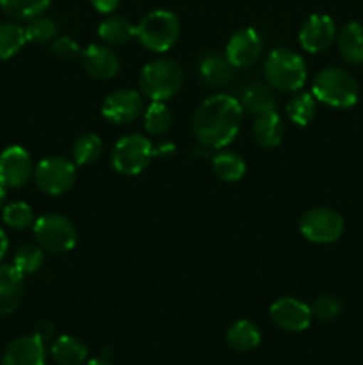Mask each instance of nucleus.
<instances>
[{
    "mask_svg": "<svg viewBox=\"0 0 363 365\" xmlns=\"http://www.w3.org/2000/svg\"><path fill=\"white\" fill-rule=\"evenodd\" d=\"M242 116L244 109L235 96L217 93L198 106L192 116V134L203 148L223 150L237 138Z\"/></svg>",
    "mask_w": 363,
    "mask_h": 365,
    "instance_id": "nucleus-1",
    "label": "nucleus"
},
{
    "mask_svg": "<svg viewBox=\"0 0 363 365\" xmlns=\"http://www.w3.org/2000/svg\"><path fill=\"white\" fill-rule=\"evenodd\" d=\"M184 70L169 57H157L142 66L139 73V89L152 102H167L182 89Z\"/></svg>",
    "mask_w": 363,
    "mask_h": 365,
    "instance_id": "nucleus-2",
    "label": "nucleus"
},
{
    "mask_svg": "<svg viewBox=\"0 0 363 365\" xmlns=\"http://www.w3.org/2000/svg\"><path fill=\"white\" fill-rule=\"evenodd\" d=\"M267 84L281 93L301 91L308 78V68L301 53L290 48H274L263 63Z\"/></svg>",
    "mask_w": 363,
    "mask_h": 365,
    "instance_id": "nucleus-3",
    "label": "nucleus"
},
{
    "mask_svg": "<svg viewBox=\"0 0 363 365\" xmlns=\"http://www.w3.org/2000/svg\"><path fill=\"white\" fill-rule=\"evenodd\" d=\"M312 93L317 102L324 106L333 109H349L358 102L359 88L356 78L347 70L327 66L313 77Z\"/></svg>",
    "mask_w": 363,
    "mask_h": 365,
    "instance_id": "nucleus-4",
    "label": "nucleus"
},
{
    "mask_svg": "<svg viewBox=\"0 0 363 365\" xmlns=\"http://www.w3.org/2000/svg\"><path fill=\"white\" fill-rule=\"evenodd\" d=\"M180 18L167 9L149 11L135 25V38L149 52H169L180 39Z\"/></svg>",
    "mask_w": 363,
    "mask_h": 365,
    "instance_id": "nucleus-5",
    "label": "nucleus"
},
{
    "mask_svg": "<svg viewBox=\"0 0 363 365\" xmlns=\"http://www.w3.org/2000/svg\"><path fill=\"white\" fill-rule=\"evenodd\" d=\"M36 242L45 252L68 253L77 246L78 232L70 217L63 214H45L34 221Z\"/></svg>",
    "mask_w": 363,
    "mask_h": 365,
    "instance_id": "nucleus-6",
    "label": "nucleus"
},
{
    "mask_svg": "<svg viewBox=\"0 0 363 365\" xmlns=\"http://www.w3.org/2000/svg\"><path fill=\"white\" fill-rule=\"evenodd\" d=\"M153 159V145L148 138L141 134L123 135L114 145L110 153L112 168L121 175L134 177L142 173Z\"/></svg>",
    "mask_w": 363,
    "mask_h": 365,
    "instance_id": "nucleus-7",
    "label": "nucleus"
},
{
    "mask_svg": "<svg viewBox=\"0 0 363 365\" xmlns=\"http://www.w3.org/2000/svg\"><path fill=\"white\" fill-rule=\"evenodd\" d=\"M32 178L41 192L48 196H60L70 191L77 182V166L66 157H46L36 164Z\"/></svg>",
    "mask_w": 363,
    "mask_h": 365,
    "instance_id": "nucleus-8",
    "label": "nucleus"
},
{
    "mask_svg": "<svg viewBox=\"0 0 363 365\" xmlns=\"http://www.w3.org/2000/svg\"><path fill=\"white\" fill-rule=\"evenodd\" d=\"M344 217L330 207H313L299 220V232L313 245H331L344 234Z\"/></svg>",
    "mask_w": 363,
    "mask_h": 365,
    "instance_id": "nucleus-9",
    "label": "nucleus"
},
{
    "mask_svg": "<svg viewBox=\"0 0 363 365\" xmlns=\"http://www.w3.org/2000/svg\"><path fill=\"white\" fill-rule=\"evenodd\" d=\"M144 113L142 93L135 89H117L109 93L102 103V116L112 125L134 123Z\"/></svg>",
    "mask_w": 363,
    "mask_h": 365,
    "instance_id": "nucleus-10",
    "label": "nucleus"
},
{
    "mask_svg": "<svg viewBox=\"0 0 363 365\" xmlns=\"http://www.w3.org/2000/svg\"><path fill=\"white\" fill-rule=\"evenodd\" d=\"M263 52L262 36L258 34L256 29L246 27L241 31L233 32L231 38L228 39L224 56L230 61L235 70H248L256 61L260 59Z\"/></svg>",
    "mask_w": 363,
    "mask_h": 365,
    "instance_id": "nucleus-11",
    "label": "nucleus"
},
{
    "mask_svg": "<svg viewBox=\"0 0 363 365\" xmlns=\"http://www.w3.org/2000/svg\"><path fill=\"white\" fill-rule=\"evenodd\" d=\"M31 153L21 146H7L0 153V184L6 189H20L34 177Z\"/></svg>",
    "mask_w": 363,
    "mask_h": 365,
    "instance_id": "nucleus-12",
    "label": "nucleus"
},
{
    "mask_svg": "<svg viewBox=\"0 0 363 365\" xmlns=\"http://www.w3.org/2000/svg\"><path fill=\"white\" fill-rule=\"evenodd\" d=\"M269 316L280 330L290 331V334L305 331L313 319L310 305H306L301 299L292 298V296L278 298L270 305Z\"/></svg>",
    "mask_w": 363,
    "mask_h": 365,
    "instance_id": "nucleus-13",
    "label": "nucleus"
},
{
    "mask_svg": "<svg viewBox=\"0 0 363 365\" xmlns=\"http://www.w3.org/2000/svg\"><path fill=\"white\" fill-rule=\"evenodd\" d=\"M337 39V25L330 14H312L299 29V45L305 52L319 53L330 48Z\"/></svg>",
    "mask_w": 363,
    "mask_h": 365,
    "instance_id": "nucleus-14",
    "label": "nucleus"
},
{
    "mask_svg": "<svg viewBox=\"0 0 363 365\" xmlns=\"http://www.w3.org/2000/svg\"><path fill=\"white\" fill-rule=\"evenodd\" d=\"M82 68L96 81H110L120 73V56L109 45H89L80 53Z\"/></svg>",
    "mask_w": 363,
    "mask_h": 365,
    "instance_id": "nucleus-15",
    "label": "nucleus"
},
{
    "mask_svg": "<svg viewBox=\"0 0 363 365\" xmlns=\"http://www.w3.org/2000/svg\"><path fill=\"white\" fill-rule=\"evenodd\" d=\"M46 344L34 334L23 335L7 344L2 355V365H45Z\"/></svg>",
    "mask_w": 363,
    "mask_h": 365,
    "instance_id": "nucleus-16",
    "label": "nucleus"
},
{
    "mask_svg": "<svg viewBox=\"0 0 363 365\" xmlns=\"http://www.w3.org/2000/svg\"><path fill=\"white\" fill-rule=\"evenodd\" d=\"M235 68L231 66L226 56L219 52H205L199 57L198 75L199 81L210 89H221L233 81Z\"/></svg>",
    "mask_w": 363,
    "mask_h": 365,
    "instance_id": "nucleus-17",
    "label": "nucleus"
},
{
    "mask_svg": "<svg viewBox=\"0 0 363 365\" xmlns=\"http://www.w3.org/2000/svg\"><path fill=\"white\" fill-rule=\"evenodd\" d=\"M238 102H241L244 113L260 116L265 113H274L278 109V98L274 89L265 82L253 81L248 82L238 91Z\"/></svg>",
    "mask_w": 363,
    "mask_h": 365,
    "instance_id": "nucleus-18",
    "label": "nucleus"
},
{
    "mask_svg": "<svg viewBox=\"0 0 363 365\" xmlns=\"http://www.w3.org/2000/svg\"><path fill=\"white\" fill-rule=\"evenodd\" d=\"M23 274L13 264H0V316H9L23 299Z\"/></svg>",
    "mask_w": 363,
    "mask_h": 365,
    "instance_id": "nucleus-19",
    "label": "nucleus"
},
{
    "mask_svg": "<svg viewBox=\"0 0 363 365\" xmlns=\"http://www.w3.org/2000/svg\"><path fill=\"white\" fill-rule=\"evenodd\" d=\"M337 45L340 57L347 64H363V24L349 21L337 32Z\"/></svg>",
    "mask_w": 363,
    "mask_h": 365,
    "instance_id": "nucleus-20",
    "label": "nucleus"
},
{
    "mask_svg": "<svg viewBox=\"0 0 363 365\" xmlns=\"http://www.w3.org/2000/svg\"><path fill=\"white\" fill-rule=\"evenodd\" d=\"M283 120L276 110L256 116L255 123H253V139H255L256 145L262 146V148H276L283 141Z\"/></svg>",
    "mask_w": 363,
    "mask_h": 365,
    "instance_id": "nucleus-21",
    "label": "nucleus"
},
{
    "mask_svg": "<svg viewBox=\"0 0 363 365\" xmlns=\"http://www.w3.org/2000/svg\"><path fill=\"white\" fill-rule=\"evenodd\" d=\"M88 355V346L73 335H60L50 344V356L57 365H82Z\"/></svg>",
    "mask_w": 363,
    "mask_h": 365,
    "instance_id": "nucleus-22",
    "label": "nucleus"
},
{
    "mask_svg": "<svg viewBox=\"0 0 363 365\" xmlns=\"http://www.w3.org/2000/svg\"><path fill=\"white\" fill-rule=\"evenodd\" d=\"M262 342V331L258 324L249 319H238L226 330V344L233 351L248 353L258 348Z\"/></svg>",
    "mask_w": 363,
    "mask_h": 365,
    "instance_id": "nucleus-23",
    "label": "nucleus"
},
{
    "mask_svg": "<svg viewBox=\"0 0 363 365\" xmlns=\"http://www.w3.org/2000/svg\"><path fill=\"white\" fill-rule=\"evenodd\" d=\"M98 38L103 45L121 46L135 38V25L128 18L110 14L98 25Z\"/></svg>",
    "mask_w": 363,
    "mask_h": 365,
    "instance_id": "nucleus-24",
    "label": "nucleus"
},
{
    "mask_svg": "<svg viewBox=\"0 0 363 365\" xmlns=\"http://www.w3.org/2000/svg\"><path fill=\"white\" fill-rule=\"evenodd\" d=\"M212 171L219 180L233 184L244 178L246 175V160L238 153L221 150L219 153L212 157Z\"/></svg>",
    "mask_w": 363,
    "mask_h": 365,
    "instance_id": "nucleus-25",
    "label": "nucleus"
},
{
    "mask_svg": "<svg viewBox=\"0 0 363 365\" xmlns=\"http://www.w3.org/2000/svg\"><path fill=\"white\" fill-rule=\"evenodd\" d=\"M103 153V143L98 134L93 132H85L75 139L73 146H71V160L77 168L91 166L96 160L102 157Z\"/></svg>",
    "mask_w": 363,
    "mask_h": 365,
    "instance_id": "nucleus-26",
    "label": "nucleus"
},
{
    "mask_svg": "<svg viewBox=\"0 0 363 365\" xmlns=\"http://www.w3.org/2000/svg\"><path fill=\"white\" fill-rule=\"evenodd\" d=\"M285 113L292 123L306 127L312 123L317 114V98L313 96V93L295 91L285 106Z\"/></svg>",
    "mask_w": 363,
    "mask_h": 365,
    "instance_id": "nucleus-27",
    "label": "nucleus"
},
{
    "mask_svg": "<svg viewBox=\"0 0 363 365\" xmlns=\"http://www.w3.org/2000/svg\"><path fill=\"white\" fill-rule=\"evenodd\" d=\"M27 41L25 27L18 25L16 21H2L0 24V59L7 61L20 53Z\"/></svg>",
    "mask_w": 363,
    "mask_h": 365,
    "instance_id": "nucleus-28",
    "label": "nucleus"
},
{
    "mask_svg": "<svg viewBox=\"0 0 363 365\" xmlns=\"http://www.w3.org/2000/svg\"><path fill=\"white\" fill-rule=\"evenodd\" d=\"M52 0H0V7L16 21H28L45 14Z\"/></svg>",
    "mask_w": 363,
    "mask_h": 365,
    "instance_id": "nucleus-29",
    "label": "nucleus"
},
{
    "mask_svg": "<svg viewBox=\"0 0 363 365\" xmlns=\"http://www.w3.org/2000/svg\"><path fill=\"white\" fill-rule=\"evenodd\" d=\"M173 125V113L166 102H152L144 109V128L149 135H164Z\"/></svg>",
    "mask_w": 363,
    "mask_h": 365,
    "instance_id": "nucleus-30",
    "label": "nucleus"
},
{
    "mask_svg": "<svg viewBox=\"0 0 363 365\" xmlns=\"http://www.w3.org/2000/svg\"><path fill=\"white\" fill-rule=\"evenodd\" d=\"M25 36H27L28 43L46 45V43H52L59 36V27H57V21L53 18L41 14V16H36L27 21Z\"/></svg>",
    "mask_w": 363,
    "mask_h": 365,
    "instance_id": "nucleus-31",
    "label": "nucleus"
},
{
    "mask_svg": "<svg viewBox=\"0 0 363 365\" xmlns=\"http://www.w3.org/2000/svg\"><path fill=\"white\" fill-rule=\"evenodd\" d=\"M45 262V250L39 245H23L16 250L13 257V266L20 271L23 277L34 274L41 269Z\"/></svg>",
    "mask_w": 363,
    "mask_h": 365,
    "instance_id": "nucleus-32",
    "label": "nucleus"
},
{
    "mask_svg": "<svg viewBox=\"0 0 363 365\" xmlns=\"http://www.w3.org/2000/svg\"><path fill=\"white\" fill-rule=\"evenodd\" d=\"M2 221L13 230H27L34 227V210L25 202H13L2 207Z\"/></svg>",
    "mask_w": 363,
    "mask_h": 365,
    "instance_id": "nucleus-33",
    "label": "nucleus"
},
{
    "mask_svg": "<svg viewBox=\"0 0 363 365\" xmlns=\"http://www.w3.org/2000/svg\"><path fill=\"white\" fill-rule=\"evenodd\" d=\"M310 309H312V316L315 317V319L333 321L335 317L340 316L344 305H342V302L337 298V296L320 294L313 299L312 305H310Z\"/></svg>",
    "mask_w": 363,
    "mask_h": 365,
    "instance_id": "nucleus-34",
    "label": "nucleus"
},
{
    "mask_svg": "<svg viewBox=\"0 0 363 365\" xmlns=\"http://www.w3.org/2000/svg\"><path fill=\"white\" fill-rule=\"evenodd\" d=\"M50 45H52L53 56L63 61H71L82 53L78 43L73 38H70V36H57Z\"/></svg>",
    "mask_w": 363,
    "mask_h": 365,
    "instance_id": "nucleus-35",
    "label": "nucleus"
},
{
    "mask_svg": "<svg viewBox=\"0 0 363 365\" xmlns=\"http://www.w3.org/2000/svg\"><path fill=\"white\" fill-rule=\"evenodd\" d=\"M34 335L39 339V341H43L46 344V342L52 341L53 335H56V324L48 319L38 321L34 327Z\"/></svg>",
    "mask_w": 363,
    "mask_h": 365,
    "instance_id": "nucleus-36",
    "label": "nucleus"
},
{
    "mask_svg": "<svg viewBox=\"0 0 363 365\" xmlns=\"http://www.w3.org/2000/svg\"><path fill=\"white\" fill-rule=\"evenodd\" d=\"M93 7L102 14H112L120 6V0H91Z\"/></svg>",
    "mask_w": 363,
    "mask_h": 365,
    "instance_id": "nucleus-37",
    "label": "nucleus"
},
{
    "mask_svg": "<svg viewBox=\"0 0 363 365\" xmlns=\"http://www.w3.org/2000/svg\"><path fill=\"white\" fill-rule=\"evenodd\" d=\"M177 153V148L171 143H162L159 146H153V157H162V159H167V157H173Z\"/></svg>",
    "mask_w": 363,
    "mask_h": 365,
    "instance_id": "nucleus-38",
    "label": "nucleus"
},
{
    "mask_svg": "<svg viewBox=\"0 0 363 365\" xmlns=\"http://www.w3.org/2000/svg\"><path fill=\"white\" fill-rule=\"evenodd\" d=\"M7 250H9V239H7V234L4 232V228L0 227V264H2Z\"/></svg>",
    "mask_w": 363,
    "mask_h": 365,
    "instance_id": "nucleus-39",
    "label": "nucleus"
},
{
    "mask_svg": "<svg viewBox=\"0 0 363 365\" xmlns=\"http://www.w3.org/2000/svg\"><path fill=\"white\" fill-rule=\"evenodd\" d=\"M82 365H112V364H110V360L107 359H93V360H85Z\"/></svg>",
    "mask_w": 363,
    "mask_h": 365,
    "instance_id": "nucleus-40",
    "label": "nucleus"
},
{
    "mask_svg": "<svg viewBox=\"0 0 363 365\" xmlns=\"http://www.w3.org/2000/svg\"><path fill=\"white\" fill-rule=\"evenodd\" d=\"M6 196H7V189L0 184V209H2L4 203H6Z\"/></svg>",
    "mask_w": 363,
    "mask_h": 365,
    "instance_id": "nucleus-41",
    "label": "nucleus"
},
{
    "mask_svg": "<svg viewBox=\"0 0 363 365\" xmlns=\"http://www.w3.org/2000/svg\"><path fill=\"white\" fill-rule=\"evenodd\" d=\"M0 365H2V359H0Z\"/></svg>",
    "mask_w": 363,
    "mask_h": 365,
    "instance_id": "nucleus-42",
    "label": "nucleus"
}]
</instances>
